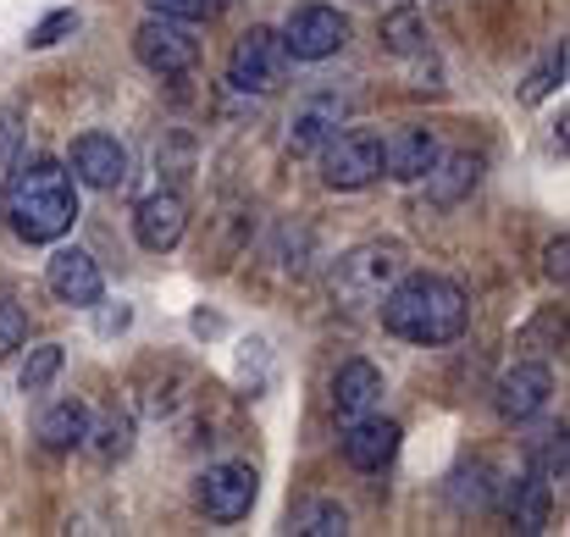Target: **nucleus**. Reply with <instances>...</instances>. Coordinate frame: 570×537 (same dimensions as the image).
<instances>
[{"label": "nucleus", "instance_id": "14", "mask_svg": "<svg viewBox=\"0 0 570 537\" xmlns=\"http://www.w3.org/2000/svg\"><path fill=\"white\" fill-rule=\"evenodd\" d=\"M399 421H387V416H361V421H344V460L355 466V471H382L393 455H399Z\"/></svg>", "mask_w": 570, "mask_h": 537}, {"label": "nucleus", "instance_id": "29", "mask_svg": "<svg viewBox=\"0 0 570 537\" xmlns=\"http://www.w3.org/2000/svg\"><path fill=\"white\" fill-rule=\"evenodd\" d=\"M150 11H161V17H184V22H205V17H216L227 0H145Z\"/></svg>", "mask_w": 570, "mask_h": 537}, {"label": "nucleus", "instance_id": "5", "mask_svg": "<svg viewBox=\"0 0 570 537\" xmlns=\"http://www.w3.org/2000/svg\"><path fill=\"white\" fill-rule=\"evenodd\" d=\"M134 56H139V67L156 72V78H184V72H194V61H199V39H194V28L184 17L150 11V17L134 28Z\"/></svg>", "mask_w": 570, "mask_h": 537}, {"label": "nucleus", "instance_id": "11", "mask_svg": "<svg viewBox=\"0 0 570 537\" xmlns=\"http://www.w3.org/2000/svg\"><path fill=\"white\" fill-rule=\"evenodd\" d=\"M67 173L89 188H122L128 183V150L111 139V134H78L72 150H67Z\"/></svg>", "mask_w": 570, "mask_h": 537}, {"label": "nucleus", "instance_id": "15", "mask_svg": "<svg viewBox=\"0 0 570 537\" xmlns=\"http://www.w3.org/2000/svg\"><path fill=\"white\" fill-rule=\"evenodd\" d=\"M382 404V371L372 360H344L333 377V416L338 421H361Z\"/></svg>", "mask_w": 570, "mask_h": 537}, {"label": "nucleus", "instance_id": "27", "mask_svg": "<svg viewBox=\"0 0 570 537\" xmlns=\"http://www.w3.org/2000/svg\"><path fill=\"white\" fill-rule=\"evenodd\" d=\"M28 344V311L22 305H11L6 294H0V360L17 355Z\"/></svg>", "mask_w": 570, "mask_h": 537}, {"label": "nucleus", "instance_id": "17", "mask_svg": "<svg viewBox=\"0 0 570 537\" xmlns=\"http://www.w3.org/2000/svg\"><path fill=\"white\" fill-rule=\"evenodd\" d=\"M476 183H482V156L454 150V156H438V162H432V173H426V199H432V205H460V199H471Z\"/></svg>", "mask_w": 570, "mask_h": 537}, {"label": "nucleus", "instance_id": "28", "mask_svg": "<svg viewBox=\"0 0 570 537\" xmlns=\"http://www.w3.org/2000/svg\"><path fill=\"white\" fill-rule=\"evenodd\" d=\"M17 150H22V111L0 106V173L17 167Z\"/></svg>", "mask_w": 570, "mask_h": 537}, {"label": "nucleus", "instance_id": "22", "mask_svg": "<svg viewBox=\"0 0 570 537\" xmlns=\"http://www.w3.org/2000/svg\"><path fill=\"white\" fill-rule=\"evenodd\" d=\"M382 45H387L393 56H421V50H426V22H421V11H415V6H393V11L382 17Z\"/></svg>", "mask_w": 570, "mask_h": 537}, {"label": "nucleus", "instance_id": "12", "mask_svg": "<svg viewBox=\"0 0 570 537\" xmlns=\"http://www.w3.org/2000/svg\"><path fill=\"white\" fill-rule=\"evenodd\" d=\"M45 283H50V294L61 305H78V311H89L95 300H106V277H100V266H95L89 250H56L50 266H45Z\"/></svg>", "mask_w": 570, "mask_h": 537}, {"label": "nucleus", "instance_id": "3", "mask_svg": "<svg viewBox=\"0 0 570 537\" xmlns=\"http://www.w3.org/2000/svg\"><path fill=\"white\" fill-rule=\"evenodd\" d=\"M404 277V244L393 238H372V244H355L350 255L333 261V300L350 305V311H372L382 294Z\"/></svg>", "mask_w": 570, "mask_h": 537}, {"label": "nucleus", "instance_id": "23", "mask_svg": "<svg viewBox=\"0 0 570 537\" xmlns=\"http://www.w3.org/2000/svg\"><path fill=\"white\" fill-rule=\"evenodd\" d=\"M61 360H67L61 344H39V350H28L22 371H17V388H22V393H45V388L61 377Z\"/></svg>", "mask_w": 570, "mask_h": 537}, {"label": "nucleus", "instance_id": "31", "mask_svg": "<svg viewBox=\"0 0 570 537\" xmlns=\"http://www.w3.org/2000/svg\"><path fill=\"white\" fill-rule=\"evenodd\" d=\"M89 311H95V333H100V339H117V333H128V322H134L128 305H106V300H95Z\"/></svg>", "mask_w": 570, "mask_h": 537}, {"label": "nucleus", "instance_id": "19", "mask_svg": "<svg viewBox=\"0 0 570 537\" xmlns=\"http://www.w3.org/2000/svg\"><path fill=\"white\" fill-rule=\"evenodd\" d=\"M39 449H50V455H72L78 443H83V432H89V404H78V399H56L45 416H39Z\"/></svg>", "mask_w": 570, "mask_h": 537}, {"label": "nucleus", "instance_id": "2", "mask_svg": "<svg viewBox=\"0 0 570 537\" xmlns=\"http://www.w3.org/2000/svg\"><path fill=\"white\" fill-rule=\"evenodd\" d=\"M0 211H6V222H11L17 238H28V244H56V238L72 233V222H78L72 173H67L61 162L11 167V178L0 188Z\"/></svg>", "mask_w": 570, "mask_h": 537}, {"label": "nucleus", "instance_id": "26", "mask_svg": "<svg viewBox=\"0 0 570 537\" xmlns=\"http://www.w3.org/2000/svg\"><path fill=\"white\" fill-rule=\"evenodd\" d=\"M72 28H78V11L61 6V11H50V17H39V22L28 28V50H50V45H61Z\"/></svg>", "mask_w": 570, "mask_h": 537}, {"label": "nucleus", "instance_id": "10", "mask_svg": "<svg viewBox=\"0 0 570 537\" xmlns=\"http://www.w3.org/2000/svg\"><path fill=\"white\" fill-rule=\"evenodd\" d=\"M549 393H554L549 365H543V360H515V365L499 377V388H493V410H499L504 421H532V416L549 404Z\"/></svg>", "mask_w": 570, "mask_h": 537}, {"label": "nucleus", "instance_id": "21", "mask_svg": "<svg viewBox=\"0 0 570 537\" xmlns=\"http://www.w3.org/2000/svg\"><path fill=\"white\" fill-rule=\"evenodd\" d=\"M449 494H454V510H476V516H482V510H493V499L504 494V482H499L493 466L476 460V466H460V471H454V488H449Z\"/></svg>", "mask_w": 570, "mask_h": 537}, {"label": "nucleus", "instance_id": "9", "mask_svg": "<svg viewBox=\"0 0 570 537\" xmlns=\"http://www.w3.org/2000/svg\"><path fill=\"white\" fill-rule=\"evenodd\" d=\"M184 227H189V205H184L178 188H156V194H145L139 211H134V238H139V250H150V255L178 250V244H184Z\"/></svg>", "mask_w": 570, "mask_h": 537}, {"label": "nucleus", "instance_id": "20", "mask_svg": "<svg viewBox=\"0 0 570 537\" xmlns=\"http://www.w3.org/2000/svg\"><path fill=\"white\" fill-rule=\"evenodd\" d=\"M83 443L106 460V466H117V460H128L134 455V416L128 410H100V416H89V432H83Z\"/></svg>", "mask_w": 570, "mask_h": 537}, {"label": "nucleus", "instance_id": "6", "mask_svg": "<svg viewBox=\"0 0 570 537\" xmlns=\"http://www.w3.org/2000/svg\"><path fill=\"white\" fill-rule=\"evenodd\" d=\"M255 494H261V477H255V466H244V460H222V466H210V471H199V482H194V505H199V516L205 521H244L249 510H255Z\"/></svg>", "mask_w": 570, "mask_h": 537}, {"label": "nucleus", "instance_id": "1", "mask_svg": "<svg viewBox=\"0 0 570 537\" xmlns=\"http://www.w3.org/2000/svg\"><path fill=\"white\" fill-rule=\"evenodd\" d=\"M382 328L404 344H454L471 322V300L460 283L438 277V272H415V277H399L387 294L377 300Z\"/></svg>", "mask_w": 570, "mask_h": 537}, {"label": "nucleus", "instance_id": "13", "mask_svg": "<svg viewBox=\"0 0 570 537\" xmlns=\"http://www.w3.org/2000/svg\"><path fill=\"white\" fill-rule=\"evenodd\" d=\"M350 117V100L338 95V89H322V95H311L299 111H294V128H288V150L294 156H311V150H322L333 134H338V123Z\"/></svg>", "mask_w": 570, "mask_h": 537}, {"label": "nucleus", "instance_id": "4", "mask_svg": "<svg viewBox=\"0 0 570 537\" xmlns=\"http://www.w3.org/2000/svg\"><path fill=\"white\" fill-rule=\"evenodd\" d=\"M288 61L294 56L277 28H249V33H238V45L227 56V84L238 95H277L288 84Z\"/></svg>", "mask_w": 570, "mask_h": 537}, {"label": "nucleus", "instance_id": "16", "mask_svg": "<svg viewBox=\"0 0 570 537\" xmlns=\"http://www.w3.org/2000/svg\"><path fill=\"white\" fill-rule=\"evenodd\" d=\"M438 156H443V150H438V134H432V128H399L393 139H382V173L399 183L426 178Z\"/></svg>", "mask_w": 570, "mask_h": 537}, {"label": "nucleus", "instance_id": "30", "mask_svg": "<svg viewBox=\"0 0 570 537\" xmlns=\"http://www.w3.org/2000/svg\"><path fill=\"white\" fill-rule=\"evenodd\" d=\"M156 167L173 173V178H189L194 173V145L189 139H167V145H156Z\"/></svg>", "mask_w": 570, "mask_h": 537}, {"label": "nucleus", "instance_id": "7", "mask_svg": "<svg viewBox=\"0 0 570 537\" xmlns=\"http://www.w3.org/2000/svg\"><path fill=\"white\" fill-rule=\"evenodd\" d=\"M382 178V139L372 128H344L322 145V183L327 188H372Z\"/></svg>", "mask_w": 570, "mask_h": 537}, {"label": "nucleus", "instance_id": "8", "mask_svg": "<svg viewBox=\"0 0 570 537\" xmlns=\"http://www.w3.org/2000/svg\"><path fill=\"white\" fill-rule=\"evenodd\" d=\"M283 45H288L294 61H327V56H338V50L350 45V22H344L338 6L305 0V6L288 11V22H283Z\"/></svg>", "mask_w": 570, "mask_h": 537}, {"label": "nucleus", "instance_id": "32", "mask_svg": "<svg viewBox=\"0 0 570 537\" xmlns=\"http://www.w3.org/2000/svg\"><path fill=\"white\" fill-rule=\"evenodd\" d=\"M543 261H549L543 272H549V277H554V283L566 289V277H570V238H566V233H560V238H554V244L543 250Z\"/></svg>", "mask_w": 570, "mask_h": 537}, {"label": "nucleus", "instance_id": "18", "mask_svg": "<svg viewBox=\"0 0 570 537\" xmlns=\"http://www.w3.org/2000/svg\"><path fill=\"white\" fill-rule=\"evenodd\" d=\"M510 494V516H515V533L538 537L549 527V510H554V482L543 471H527L521 482H504Z\"/></svg>", "mask_w": 570, "mask_h": 537}, {"label": "nucleus", "instance_id": "33", "mask_svg": "<svg viewBox=\"0 0 570 537\" xmlns=\"http://www.w3.org/2000/svg\"><path fill=\"white\" fill-rule=\"evenodd\" d=\"M194 333H199V339H216V333H222V316H205V311H194Z\"/></svg>", "mask_w": 570, "mask_h": 537}, {"label": "nucleus", "instance_id": "24", "mask_svg": "<svg viewBox=\"0 0 570 537\" xmlns=\"http://www.w3.org/2000/svg\"><path fill=\"white\" fill-rule=\"evenodd\" d=\"M294 533H305V537H344V533H350V510H344L338 499H316V505H305V516L294 521Z\"/></svg>", "mask_w": 570, "mask_h": 537}, {"label": "nucleus", "instance_id": "25", "mask_svg": "<svg viewBox=\"0 0 570 537\" xmlns=\"http://www.w3.org/2000/svg\"><path fill=\"white\" fill-rule=\"evenodd\" d=\"M560 84H566V45H560V50H549V61L521 84V100H527V106H538V100H549Z\"/></svg>", "mask_w": 570, "mask_h": 537}]
</instances>
